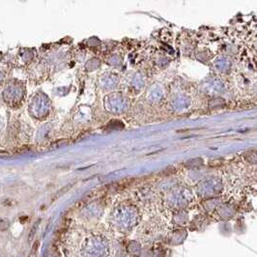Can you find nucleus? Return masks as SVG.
Masks as SVG:
<instances>
[{"label": "nucleus", "mask_w": 257, "mask_h": 257, "mask_svg": "<svg viewBox=\"0 0 257 257\" xmlns=\"http://www.w3.org/2000/svg\"><path fill=\"white\" fill-rule=\"evenodd\" d=\"M9 227V222L4 219H0V231L7 230Z\"/></svg>", "instance_id": "f257e3e1"}]
</instances>
